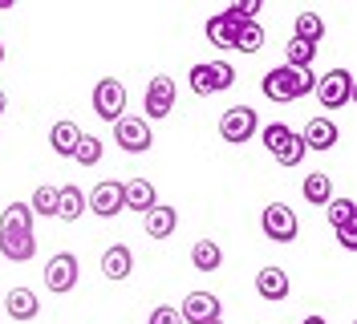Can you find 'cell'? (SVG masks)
Segmentation results:
<instances>
[{
	"label": "cell",
	"mask_w": 357,
	"mask_h": 324,
	"mask_svg": "<svg viewBox=\"0 0 357 324\" xmlns=\"http://www.w3.org/2000/svg\"><path fill=\"white\" fill-rule=\"evenodd\" d=\"M312 86H317V77H312V69H292V65H276V69H268L264 73V98L268 102H296V98H309Z\"/></svg>",
	"instance_id": "cell-1"
},
{
	"label": "cell",
	"mask_w": 357,
	"mask_h": 324,
	"mask_svg": "<svg viewBox=\"0 0 357 324\" xmlns=\"http://www.w3.org/2000/svg\"><path fill=\"white\" fill-rule=\"evenodd\" d=\"M312 93H317V102L325 109L349 106V98H354V73H349V69H329L325 77H317Z\"/></svg>",
	"instance_id": "cell-2"
},
{
	"label": "cell",
	"mask_w": 357,
	"mask_h": 324,
	"mask_svg": "<svg viewBox=\"0 0 357 324\" xmlns=\"http://www.w3.org/2000/svg\"><path fill=\"white\" fill-rule=\"evenodd\" d=\"M260 227H264V236L272 243H292L301 236V219H296V211L289 203H268L264 215H260Z\"/></svg>",
	"instance_id": "cell-3"
},
{
	"label": "cell",
	"mask_w": 357,
	"mask_h": 324,
	"mask_svg": "<svg viewBox=\"0 0 357 324\" xmlns=\"http://www.w3.org/2000/svg\"><path fill=\"white\" fill-rule=\"evenodd\" d=\"M126 86L118 82V77H102L98 86H93V114L102 118V122H118V118H126Z\"/></svg>",
	"instance_id": "cell-4"
},
{
	"label": "cell",
	"mask_w": 357,
	"mask_h": 324,
	"mask_svg": "<svg viewBox=\"0 0 357 324\" xmlns=\"http://www.w3.org/2000/svg\"><path fill=\"white\" fill-rule=\"evenodd\" d=\"M114 142L126 154H146L155 146L151 122H146V118H118V122H114Z\"/></svg>",
	"instance_id": "cell-5"
},
{
	"label": "cell",
	"mask_w": 357,
	"mask_h": 324,
	"mask_svg": "<svg viewBox=\"0 0 357 324\" xmlns=\"http://www.w3.org/2000/svg\"><path fill=\"white\" fill-rule=\"evenodd\" d=\"M77 276H82V263L73 252H57V256L49 259V268H45V288L49 292H57V296H66L77 288Z\"/></svg>",
	"instance_id": "cell-6"
},
{
	"label": "cell",
	"mask_w": 357,
	"mask_h": 324,
	"mask_svg": "<svg viewBox=\"0 0 357 324\" xmlns=\"http://www.w3.org/2000/svg\"><path fill=\"white\" fill-rule=\"evenodd\" d=\"M256 130H260V118H256V109H252V106H231L220 118L223 142H248Z\"/></svg>",
	"instance_id": "cell-7"
},
{
	"label": "cell",
	"mask_w": 357,
	"mask_h": 324,
	"mask_svg": "<svg viewBox=\"0 0 357 324\" xmlns=\"http://www.w3.org/2000/svg\"><path fill=\"white\" fill-rule=\"evenodd\" d=\"M171 109H175V77L158 73V77H151V86H146V118L162 122Z\"/></svg>",
	"instance_id": "cell-8"
},
{
	"label": "cell",
	"mask_w": 357,
	"mask_h": 324,
	"mask_svg": "<svg viewBox=\"0 0 357 324\" xmlns=\"http://www.w3.org/2000/svg\"><path fill=\"white\" fill-rule=\"evenodd\" d=\"M86 207L98 219H114L118 211H122V183H114V178L98 183V187L86 194Z\"/></svg>",
	"instance_id": "cell-9"
},
{
	"label": "cell",
	"mask_w": 357,
	"mask_h": 324,
	"mask_svg": "<svg viewBox=\"0 0 357 324\" xmlns=\"http://www.w3.org/2000/svg\"><path fill=\"white\" fill-rule=\"evenodd\" d=\"M215 316H220V296H211V292H191L178 304V321L183 324H207Z\"/></svg>",
	"instance_id": "cell-10"
},
{
	"label": "cell",
	"mask_w": 357,
	"mask_h": 324,
	"mask_svg": "<svg viewBox=\"0 0 357 324\" xmlns=\"http://www.w3.org/2000/svg\"><path fill=\"white\" fill-rule=\"evenodd\" d=\"M337 138H341V130L329 122V118H312L309 126L301 130V142H305V151H333L337 146Z\"/></svg>",
	"instance_id": "cell-11"
},
{
	"label": "cell",
	"mask_w": 357,
	"mask_h": 324,
	"mask_svg": "<svg viewBox=\"0 0 357 324\" xmlns=\"http://www.w3.org/2000/svg\"><path fill=\"white\" fill-rule=\"evenodd\" d=\"M0 256L24 263V259L37 256V236L33 231H0Z\"/></svg>",
	"instance_id": "cell-12"
},
{
	"label": "cell",
	"mask_w": 357,
	"mask_h": 324,
	"mask_svg": "<svg viewBox=\"0 0 357 324\" xmlns=\"http://www.w3.org/2000/svg\"><path fill=\"white\" fill-rule=\"evenodd\" d=\"M122 207H130V211H151L158 207V194H155V183L151 178H130V183H122Z\"/></svg>",
	"instance_id": "cell-13"
},
{
	"label": "cell",
	"mask_w": 357,
	"mask_h": 324,
	"mask_svg": "<svg viewBox=\"0 0 357 324\" xmlns=\"http://www.w3.org/2000/svg\"><path fill=\"white\" fill-rule=\"evenodd\" d=\"M134 272V252L126 247V243H114V247H106V256H102V276L106 280H130Z\"/></svg>",
	"instance_id": "cell-14"
},
{
	"label": "cell",
	"mask_w": 357,
	"mask_h": 324,
	"mask_svg": "<svg viewBox=\"0 0 357 324\" xmlns=\"http://www.w3.org/2000/svg\"><path fill=\"white\" fill-rule=\"evenodd\" d=\"M86 215V191L82 187H57V219H66V223H77V219Z\"/></svg>",
	"instance_id": "cell-15"
},
{
	"label": "cell",
	"mask_w": 357,
	"mask_h": 324,
	"mask_svg": "<svg viewBox=\"0 0 357 324\" xmlns=\"http://www.w3.org/2000/svg\"><path fill=\"white\" fill-rule=\"evenodd\" d=\"M256 292L264 296V300H284L289 296V272L284 268H260V276H256Z\"/></svg>",
	"instance_id": "cell-16"
},
{
	"label": "cell",
	"mask_w": 357,
	"mask_h": 324,
	"mask_svg": "<svg viewBox=\"0 0 357 324\" xmlns=\"http://www.w3.org/2000/svg\"><path fill=\"white\" fill-rule=\"evenodd\" d=\"M4 312H8L13 321H33V316L41 312V300L33 296V288H13V292L4 296Z\"/></svg>",
	"instance_id": "cell-17"
},
{
	"label": "cell",
	"mask_w": 357,
	"mask_h": 324,
	"mask_svg": "<svg viewBox=\"0 0 357 324\" xmlns=\"http://www.w3.org/2000/svg\"><path fill=\"white\" fill-rule=\"evenodd\" d=\"M77 138H82V126H77V122H69V118L53 122V130H49V146H53V154H61V158H73Z\"/></svg>",
	"instance_id": "cell-18"
},
{
	"label": "cell",
	"mask_w": 357,
	"mask_h": 324,
	"mask_svg": "<svg viewBox=\"0 0 357 324\" xmlns=\"http://www.w3.org/2000/svg\"><path fill=\"white\" fill-rule=\"evenodd\" d=\"M240 24L244 21H236V17H227V13L211 17V21H207V41L215 45V49H231L236 33H240Z\"/></svg>",
	"instance_id": "cell-19"
},
{
	"label": "cell",
	"mask_w": 357,
	"mask_h": 324,
	"mask_svg": "<svg viewBox=\"0 0 357 324\" xmlns=\"http://www.w3.org/2000/svg\"><path fill=\"white\" fill-rule=\"evenodd\" d=\"M175 227H178V211L175 207H151V211H146V236L151 239L175 236Z\"/></svg>",
	"instance_id": "cell-20"
},
{
	"label": "cell",
	"mask_w": 357,
	"mask_h": 324,
	"mask_svg": "<svg viewBox=\"0 0 357 324\" xmlns=\"http://www.w3.org/2000/svg\"><path fill=\"white\" fill-rule=\"evenodd\" d=\"M301 194H305V199H309L312 207H329V199H333V178H329V174H309V178H305V183H301Z\"/></svg>",
	"instance_id": "cell-21"
},
{
	"label": "cell",
	"mask_w": 357,
	"mask_h": 324,
	"mask_svg": "<svg viewBox=\"0 0 357 324\" xmlns=\"http://www.w3.org/2000/svg\"><path fill=\"white\" fill-rule=\"evenodd\" d=\"M191 263H195V272H220L223 263V252L215 239H199L195 247H191Z\"/></svg>",
	"instance_id": "cell-22"
},
{
	"label": "cell",
	"mask_w": 357,
	"mask_h": 324,
	"mask_svg": "<svg viewBox=\"0 0 357 324\" xmlns=\"http://www.w3.org/2000/svg\"><path fill=\"white\" fill-rule=\"evenodd\" d=\"M292 37L317 49V45L325 41V21H321L317 13H301V17H296V29H292Z\"/></svg>",
	"instance_id": "cell-23"
},
{
	"label": "cell",
	"mask_w": 357,
	"mask_h": 324,
	"mask_svg": "<svg viewBox=\"0 0 357 324\" xmlns=\"http://www.w3.org/2000/svg\"><path fill=\"white\" fill-rule=\"evenodd\" d=\"M0 231H33V211L29 203H8L0 215Z\"/></svg>",
	"instance_id": "cell-24"
},
{
	"label": "cell",
	"mask_w": 357,
	"mask_h": 324,
	"mask_svg": "<svg viewBox=\"0 0 357 324\" xmlns=\"http://www.w3.org/2000/svg\"><path fill=\"white\" fill-rule=\"evenodd\" d=\"M231 49H240V53H260V49H264V29H260V21H244L240 24V33H236Z\"/></svg>",
	"instance_id": "cell-25"
},
{
	"label": "cell",
	"mask_w": 357,
	"mask_h": 324,
	"mask_svg": "<svg viewBox=\"0 0 357 324\" xmlns=\"http://www.w3.org/2000/svg\"><path fill=\"white\" fill-rule=\"evenodd\" d=\"M73 162H77V167H93V162H102V138L82 130V138H77V146H73Z\"/></svg>",
	"instance_id": "cell-26"
},
{
	"label": "cell",
	"mask_w": 357,
	"mask_h": 324,
	"mask_svg": "<svg viewBox=\"0 0 357 324\" xmlns=\"http://www.w3.org/2000/svg\"><path fill=\"white\" fill-rule=\"evenodd\" d=\"M260 138H264V146L272 151V158H276V154L284 151L292 138H296V130L284 126V122H272V126H264V134H260Z\"/></svg>",
	"instance_id": "cell-27"
},
{
	"label": "cell",
	"mask_w": 357,
	"mask_h": 324,
	"mask_svg": "<svg viewBox=\"0 0 357 324\" xmlns=\"http://www.w3.org/2000/svg\"><path fill=\"white\" fill-rule=\"evenodd\" d=\"M29 211H33V215H45V219H57V187H37Z\"/></svg>",
	"instance_id": "cell-28"
},
{
	"label": "cell",
	"mask_w": 357,
	"mask_h": 324,
	"mask_svg": "<svg viewBox=\"0 0 357 324\" xmlns=\"http://www.w3.org/2000/svg\"><path fill=\"white\" fill-rule=\"evenodd\" d=\"M325 215H329V227H341V223H354V219H357V203H354V199H329Z\"/></svg>",
	"instance_id": "cell-29"
},
{
	"label": "cell",
	"mask_w": 357,
	"mask_h": 324,
	"mask_svg": "<svg viewBox=\"0 0 357 324\" xmlns=\"http://www.w3.org/2000/svg\"><path fill=\"white\" fill-rule=\"evenodd\" d=\"M284 53H289L292 69H312V57H317V49H312V45H305V41H296V37H289Z\"/></svg>",
	"instance_id": "cell-30"
},
{
	"label": "cell",
	"mask_w": 357,
	"mask_h": 324,
	"mask_svg": "<svg viewBox=\"0 0 357 324\" xmlns=\"http://www.w3.org/2000/svg\"><path fill=\"white\" fill-rule=\"evenodd\" d=\"M207 65H211V89H215V93L236 86V69H231L227 61H207Z\"/></svg>",
	"instance_id": "cell-31"
},
{
	"label": "cell",
	"mask_w": 357,
	"mask_h": 324,
	"mask_svg": "<svg viewBox=\"0 0 357 324\" xmlns=\"http://www.w3.org/2000/svg\"><path fill=\"white\" fill-rule=\"evenodd\" d=\"M187 82H191V89H195L199 98H207V93H215V89H211V65H207V61H203V65H191Z\"/></svg>",
	"instance_id": "cell-32"
},
{
	"label": "cell",
	"mask_w": 357,
	"mask_h": 324,
	"mask_svg": "<svg viewBox=\"0 0 357 324\" xmlns=\"http://www.w3.org/2000/svg\"><path fill=\"white\" fill-rule=\"evenodd\" d=\"M276 162H280V167H301V162H305V142H301V134H296L280 154H276Z\"/></svg>",
	"instance_id": "cell-33"
},
{
	"label": "cell",
	"mask_w": 357,
	"mask_h": 324,
	"mask_svg": "<svg viewBox=\"0 0 357 324\" xmlns=\"http://www.w3.org/2000/svg\"><path fill=\"white\" fill-rule=\"evenodd\" d=\"M256 13H260V0H240V4H227V17H236V21H256Z\"/></svg>",
	"instance_id": "cell-34"
},
{
	"label": "cell",
	"mask_w": 357,
	"mask_h": 324,
	"mask_svg": "<svg viewBox=\"0 0 357 324\" xmlns=\"http://www.w3.org/2000/svg\"><path fill=\"white\" fill-rule=\"evenodd\" d=\"M337 243H341L345 252H357V219H354V223H341V227H337Z\"/></svg>",
	"instance_id": "cell-35"
},
{
	"label": "cell",
	"mask_w": 357,
	"mask_h": 324,
	"mask_svg": "<svg viewBox=\"0 0 357 324\" xmlns=\"http://www.w3.org/2000/svg\"><path fill=\"white\" fill-rule=\"evenodd\" d=\"M146 324H183V321H178V308H171V304H158Z\"/></svg>",
	"instance_id": "cell-36"
},
{
	"label": "cell",
	"mask_w": 357,
	"mask_h": 324,
	"mask_svg": "<svg viewBox=\"0 0 357 324\" xmlns=\"http://www.w3.org/2000/svg\"><path fill=\"white\" fill-rule=\"evenodd\" d=\"M301 324H325V316H305Z\"/></svg>",
	"instance_id": "cell-37"
},
{
	"label": "cell",
	"mask_w": 357,
	"mask_h": 324,
	"mask_svg": "<svg viewBox=\"0 0 357 324\" xmlns=\"http://www.w3.org/2000/svg\"><path fill=\"white\" fill-rule=\"evenodd\" d=\"M4 109H8V98H4V89H0V114H4Z\"/></svg>",
	"instance_id": "cell-38"
},
{
	"label": "cell",
	"mask_w": 357,
	"mask_h": 324,
	"mask_svg": "<svg viewBox=\"0 0 357 324\" xmlns=\"http://www.w3.org/2000/svg\"><path fill=\"white\" fill-rule=\"evenodd\" d=\"M207 324H223V321H220V316H215V321H207Z\"/></svg>",
	"instance_id": "cell-39"
},
{
	"label": "cell",
	"mask_w": 357,
	"mask_h": 324,
	"mask_svg": "<svg viewBox=\"0 0 357 324\" xmlns=\"http://www.w3.org/2000/svg\"><path fill=\"white\" fill-rule=\"evenodd\" d=\"M0 61H4V45H0Z\"/></svg>",
	"instance_id": "cell-40"
}]
</instances>
